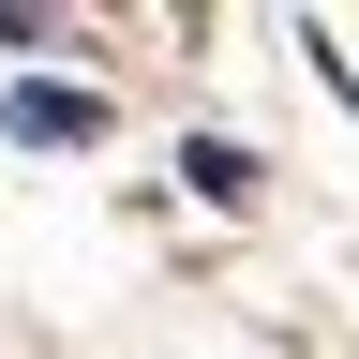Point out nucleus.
Segmentation results:
<instances>
[{"label":"nucleus","mask_w":359,"mask_h":359,"mask_svg":"<svg viewBox=\"0 0 359 359\" xmlns=\"http://www.w3.org/2000/svg\"><path fill=\"white\" fill-rule=\"evenodd\" d=\"M0 135H15V150H90V135H105V90H75V75H15V90H0Z\"/></svg>","instance_id":"f257e3e1"},{"label":"nucleus","mask_w":359,"mask_h":359,"mask_svg":"<svg viewBox=\"0 0 359 359\" xmlns=\"http://www.w3.org/2000/svg\"><path fill=\"white\" fill-rule=\"evenodd\" d=\"M180 180H195V210H255L269 195V165L240 150V135H180Z\"/></svg>","instance_id":"f03ea898"},{"label":"nucleus","mask_w":359,"mask_h":359,"mask_svg":"<svg viewBox=\"0 0 359 359\" xmlns=\"http://www.w3.org/2000/svg\"><path fill=\"white\" fill-rule=\"evenodd\" d=\"M0 45H45V15H30V0H0Z\"/></svg>","instance_id":"7ed1b4c3"},{"label":"nucleus","mask_w":359,"mask_h":359,"mask_svg":"<svg viewBox=\"0 0 359 359\" xmlns=\"http://www.w3.org/2000/svg\"><path fill=\"white\" fill-rule=\"evenodd\" d=\"M314 60H330V45H314ZM330 90H344V105H359V60H330Z\"/></svg>","instance_id":"20e7f679"}]
</instances>
